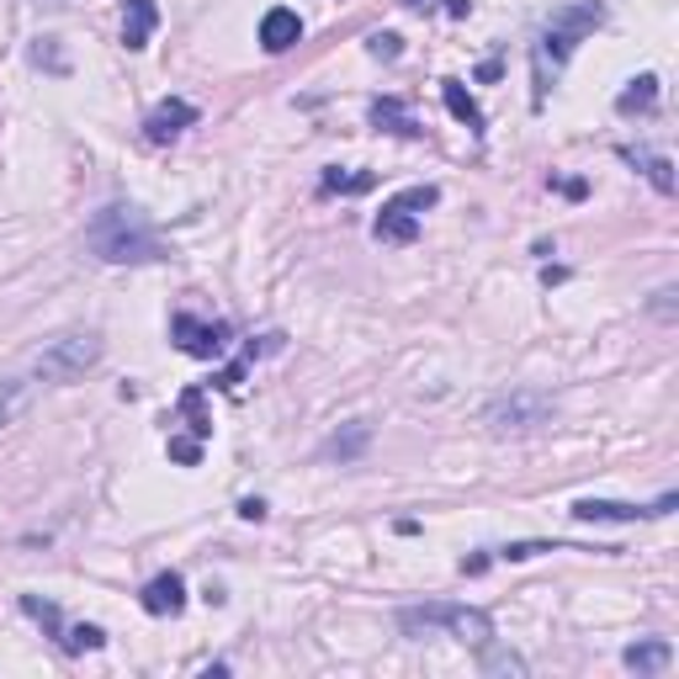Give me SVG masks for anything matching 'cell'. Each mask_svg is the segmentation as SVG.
Instances as JSON below:
<instances>
[{"mask_svg": "<svg viewBox=\"0 0 679 679\" xmlns=\"http://www.w3.org/2000/svg\"><path fill=\"white\" fill-rule=\"evenodd\" d=\"M653 510H642V505H621V499H579L573 505V520H647Z\"/></svg>", "mask_w": 679, "mask_h": 679, "instance_id": "14", "label": "cell"}, {"mask_svg": "<svg viewBox=\"0 0 679 679\" xmlns=\"http://www.w3.org/2000/svg\"><path fill=\"white\" fill-rule=\"evenodd\" d=\"M22 610L38 621L48 638H64V616H59V605L53 599H38V595H22Z\"/></svg>", "mask_w": 679, "mask_h": 679, "instance_id": "21", "label": "cell"}, {"mask_svg": "<svg viewBox=\"0 0 679 679\" xmlns=\"http://www.w3.org/2000/svg\"><path fill=\"white\" fill-rule=\"evenodd\" d=\"M366 48H372V59H399V33H372Z\"/></svg>", "mask_w": 679, "mask_h": 679, "instance_id": "25", "label": "cell"}, {"mask_svg": "<svg viewBox=\"0 0 679 679\" xmlns=\"http://www.w3.org/2000/svg\"><path fill=\"white\" fill-rule=\"evenodd\" d=\"M621 155L638 165V170L647 175V181H653V186H658V192H664V197L675 192V165L664 160V155H647V149H621Z\"/></svg>", "mask_w": 679, "mask_h": 679, "instance_id": "18", "label": "cell"}, {"mask_svg": "<svg viewBox=\"0 0 679 679\" xmlns=\"http://www.w3.org/2000/svg\"><path fill=\"white\" fill-rule=\"evenodd\" d=\"M85 244L107 266H149V260H165L160 234L144 223L138 207H101L90 218V229H85Z\"/></svg>", "mask_w": 679, "mask_h": 679, "instance_id": "1", "label": "cell"}, {"mask_svg": "<svg viewBox=\"0 0 679 679\" xmlns=\"http://www.w3.org/2000/svg\"><path fill=\"white\" fill-rule=\"evenodd\" d=\"M170 340L197 361H218L223 345H229V324H207V319H192V314H175L170 319Z\"/></svg>", "mask_w": 679, "mask_h": 679, "instance_id": "7", "label": "cell"}, {"mask_svg": "<svg viewBox=\"0 0 679 679\" xmlns=\"http://www.w3.org/2000/svg\"><path fill=\"white\" fill-rule=\"evenodd\" d=\"M101 356H107V345H101L96 329H64V335H53L38 356H33V377L64 388V383H81Z\"/></svg>", "mask_w": 679, "mask_h": 679, "instance_id": "4", "label": "cell"}, {"mask_svg": "<svg viewBox=\"0 0 679 679\" xmlns=\"http://www.w3.org/2000/svg\"><path fill=\"white\" fill-rule=\"evenodd\" d=\"M399 632L403 638H457L468 647H483L494 638V621L478 605H446V599H431V605H403L399 610Z\"/></svg>", "mask_w": 679, "mask_h": 679, "instance_id": "2", "label": "cell"}, {"mask_svg": "<svg viewBox=\"0 0 679 679\" xmlns=\"http://www.w3.org/2000/svg\"><path fill=\"white\" fill-rule=\"evenodd\" d=\"M292 43H303V16H298L292 5H271V11L260 16V48H266V53H287Z\"/></svg>", "mask_w": 679, "mask_h": 679, "instance_id": "9", "label": "cell"}, {"mask_svg": "<svg viewBox=\"0 0 679 679\" xmlns=\"http://www.w3.org/2000/svg\"><path fill=\"white\" fill-rule=\"evenodd\" d=\"M653 107H658V75H638V81L616 96V112H621V118H638V112L647 118Z\"/></svg>", "mask_w": 679, "mask_h": 679, "instance_id": "15", "label": "cell"}, {"mask_svg": "<svg viewBox=\"0 0 679 679\" xmlns=\"http://www.w3.org/2000/svg\"><path fill=\"white\" fill-rule=\"evenodd\" d=\"M553 414H558L553 393H536V388H510V393H499V399L483 409L488 431H499V436H510V431H536V425H547Z\"/></svg>", "mask_w": 679, "mask_h": 679, "instance_id": "5", "label": "cell"}, {"mask_svg": "<svg viewBox=\"0 0 679 679\" xmlns=\"http://www.w3.org/2000/svg\"><path fill=\"white\" fill-rule=\"evenodd\" d=\"M372 122H377V128H388V133H403V138H420V122L409 118V112H403V107L393 101V96L372 107Z\"/></svg>", "mask_w": 679, "mask_h": 679, "instance_id": "19", "label": "cell"}, {"mask_svg": "<svg viewBox=\"0 0 679 679\" xmlns=\"http://www.w3.org/2000/svg\"><path fill=\"white\" fill-rule=\"evenodd\" d=\"M621 664L632 669V675H664L669 664H675V647L664 638H647V642H632L627 653H621Z\"/></svg>", "mask_w": 679, "mask_h": 679, "instance_id": "12", "label": "cell"}, {"mask_svg": "<svg viewBox=\"0 0 679 679\" xmlns=\"http://www.w3.org/2000/svg\"><path fill=\"white\" fill-rule=\"evenodd\" d=\"M478 653H483V658H478L483 675H516V679L525 675V658H520V653H510V647H494V638L483 642Z\"/></svg>", "mask_w": 679, "mask_h": 679, "instance_id": "20", "label": "cell"}, {"mask_svg": "<svg viewBox=\"0 0 679 679\" xmlns=\"http://www.w3.org/2000/svg\"><path fill=\"white\" fill-rule=\"evenodd\" d=\"M599 22H605V5L599 0H568L562 11H553V22H547V33H542V43H536V96L547 90V70L558 75L562 64L573 59V48L595 33Z\"/></svg>", "mask_w": 679, "mask_h": 679, "instance_id": "3", "label": "cell"}, {"mask_svg": "<svg viewBox=\"0 0 679 679\" xmlns=\"http://www.w3.org/2000/svg\"><path fill=\"white\" fill-rule=\"evenodd\" d=\"M675 287H658V292H653V314H658V319L664 324H675Z\"/></svg>", "mask_w": 679, "mask_h": 679, "instance_id": "27", "label": "cell"}, {"mask_svg": "<svg viewBox=\"0 0 679 679\" xmlns=\"http://www.w3.org/2000/svg\"><path fill=\"white\" fill-rule=\"evenodd\" d=\"M440 101H446V112H451L457 122H468L473 133H483V107L462 90V81H440Z\"/></svg>", "mask_w": 679, "mask_h": 679, "instance_id": "16", "label": "cell"}, {"mask_svg": "<svg viewBox=\"0 0 679 679\" xmlns=\"http://www.w3.org/2000/svg\"><path fill=\"white\" fill-rule=\"evenodd\" d=\"M192 122H197V107L181 101V96H170V101H160V107L144 118V138H149V144H170V138H181Z\"/></svg>", "mask_w": 679, "mask_h": 679, "instance_id": "8", "label": "cell"}, {"mask_svg": "<svg viewBox=\"0 0 679 679\" xmlns=\"http://www.w3.org/2000/svg\"><path fill=\"white\" fill-rule=\"evenodd\" d=\"M440 192L436 186H409L399 197L383 202V213H377V223H372V234L383 244H414L420 240V213L425 207H436Z\"/></svg>", "mask_w": 679, "mask_h": 679, "instance_id": "6", "label": "cell"}, {"mask_svg": "<svg viewBox=\"0 0 679 679\" xmlns=\"http://www.w3.org/2000/svg\"><path fill=\"white\" fill-rule=\"evenodd\" d=\"M170 457H175V462H186V468H197V462H202V440L197 436H170Z\"/></svg>", "mask_w": 679, "mask_h": 679, "instance_id": "24", "label": "cell"}, {"mask_svg": "<svg viewBox=\"0 0 679 679\" xmlns=\"http://www.w3.org/2000/svg\"><path fill=\"white\" fill-rule=\"evenodd\" d=\"M240 516L244 520H266V499H240Z\"/></svg>", "mask_w": 679, "mask_h": 679, "instance_id": "28", "label": "cell"}, {"mask_svg": "<svg viewBox=\"0 0 679 679\" xmlns=\"http://www.w3.org/2000/svg\"><path fill=\"white\" fill-rule=\"evenodd\" d=\"M138 599H144L149 616H181L186 610V584H181V573H160V579H149V590Z\"/></svg>", "mask_w": 679, "mask_h": 679, "instance_id": "11", "label": "cell"}, {"mask_svg": "<svg viewBox=\"0 0 679 679\" xmlns=\"http://www.w3.org/2000/svg\"><path fill=\"white\" fill-rule=\"evenodd\" d=\"M366 440H372V425H345V431H335V436L324 440V457H335V462H356L361 451H366Z\"/></svg>", "mask_w": 679, "mask_h": 679, "instance_id": "17", "label": "cell"}, {"mask_svg": "<svg viewBox=\"0 0 679 679\" xmlns=\"http://www.w3.org/2000/svg\"><path fill=\"white\" fill-rule=\"evenodd\" d=\"M155 27H160V11H155V0H122V48H128V53L149 48Z\"/></svg>", "mask_w": 679, "mask_h": 679, "instance_id": "10", "label": "cell"}, {"mask_svg": "<svg viewBox=\"0 0 679 679\" xmlns=\"http://www.w3.org/2000/svg\"><path fill=\"white\" fill-rule=\"evenodd\" d=\"M33 377H0V431L5 425H16L27 409H33Z\"/></svg>", "mask_w": 679, "mask_h": 679, "instance_id": "13", "label": "cell"}, {"mask_svg": "<svg viewBox=\"0 0 679 679\" xmlns=\"http://www.w3.org/2000/svg\"><path fill=\"white\" fill-rule=\"evenodd\" d=\"M59 647H64V653H96V647H107V632H101V627H64Z\"/></svg>", "mask_w": 679, "mask_h": 679, "instance_id": "23", "label": "cell"}, {"mask_svg": "<svg viewBox=\"0 0 679 679\" xmlns=\"http://www.w3.org/2000/svg\"><path fill=\"white\" fill-rule=\"evenodd\" d=\"M372 186H377V175H366V170H324V192L356 197V192H372Z\"/></svg>", "mask_w": 679, "mask_h": 679, "instance_id": "22", "label": "cell"}, {"mask_svg": "<svg viewBox=\"0 0 679 679\" xmlns=\"http://www.w3.org/2000/svg\"><path fill=\"white\" fill-rule=\"evenodd\" d=\"M33 59H38V64H48V70H53V75H64V70H70V64H64V53H59V48H53V38H43L38 48H33Z\"/></svg>", "mask_w": 679, "mask_h": 679, "instance_id": "26", "label": "cell"}]
</instances>
